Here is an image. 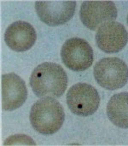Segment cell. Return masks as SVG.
<instances>
[{
    "label": "cell",
    "mask_w": 128,
    "mask_h": 146,
    "mask_svg": "<svg viewBox=\"0 0 128 146\" xmlns=\"http://www.w3.org/2000/svg\"><path fill=\"white\" fill-rule=\"evenodd\" d=\"M67 104L72 113L80 116H89L98 109L100 96L93 86L80 82L69 88L67 94Z\"/></svg>",
    "instance_id": "cell-4"
},
{
    "label": "cell",
    "mask_w": 128,
    "mask_h": 146,
    "mask_svg": "<svg viewBox=\"0 0 128 146\" xmlns=\"http://www.w3.org/2000/svg\"><path fill=\"white\" fill-rule=\"evenodd\" d=\"M107 115L110 121L121 128H128V93L116 94L107 106Z\"/></svg>",
    "instance_id": "cell-11"
},
{
    "label": "cell",
    "mask_w": 128,
    "mask_h": 146,
    "mask_svg": "<svg viewBox=\"0 0 128 146\" xmlns=\"http://www.w3.org/2000/svg\"><path fill=\"white\" fill-rule=\"evenodd\" d=\"M2 109L14 110L21 107L27 98L25 82L16 74L9 73L1 77Z\"/></svg>",
    "instance_id": "cell-8"
},
{
    "label": "cell",
    "mask_w": 128,
    "mask_h": 146,
    "mask_svg": "<svg viewBox=\"0 0 128 146\" xmlns=\"http://www.w3.org/2000/svg\"><path fill=\"white\" fill-rule=\"evenodd\" d=\"M76 9L75 1H36L38 16L48 26L56 27L72 19Z\"/></svg>",
    "instance_id": "cell-7"
},
{
    "label": "cell",
    "mask_w": 128,
    "mask_h": 146,
    "mask_svg": "<svg viewBox=\"0 0 128 146\" xmlns=\"http://www.w3.org/2000/svg\"><path fill=\"white\" fill-rule=\"evenodd\" d=\"M37 34L34 27L28 22L19 21L12 23L7 28L4 40L14 51L24 52L30 49L35 43Z\"/></svg>",
    "instance_id": "cell-10"
},
{
    "label": "cell",
    "mask_w": 128,
    "mask_h": 146,
    "mask_svg": "<svg viewBox=\"0 0 128 146\" xmlns=\"http://www.w3.org/2000/svg\"><path fill=\"white\" fill-rule=\"evenodd\" d=\"M64 119L65 114L62 105L51 97L38 100L31 108V125L40 134H54L60 130Z\"/></svg>",
    "instance_id": "cell-2"
},
{
    "label": "cell",
    "mask_w": 128,
    "mask_h": 146,
    "mask_svg": "<svg viewBox=\"0 0 128 146\" xmlns=\"http://www.w3.org/2000/svg\"><path fill=\"white\" fill-rule=\"evenodd\" d=\"M4 145H35L36 144L34 140L28 136L23 134H17L8 138L4 144Z\"/></svg>",
    "instance_id": "cell-12"
},
{
    "label": "cell",
    "mask_w": 128,
    "mask_h": 146,
    "mask_svg": "<svg viewBox=\"0 0 128 146\" xmlns=\"http://www.w3.org/2000/svg\"><path fill=\"white\" fill-rule=\"evenodd\" d=\"M61 56L63 64L71 71L83 72L91 66L94 55L90 43L85 39L73 37L62 45Z\"/></svg>",
    "instance_id": "cell-5"
},
{
    "label": "cell",
    "mask_w": 128,
    "mask_h": 146,
    "mask_svg": "<svg viewBox=\"0 0 128 146\" xmlns=\"http://www.w3.org/2000/svg\"><path fill=\"white\" fill-rule=\"evenodd\" d=\"M94 77L105 89L116 90L124 87L128 81L127 65L117 57H107L94 66Z\"/></svg>",
    "instance_id": "cell-3"
},
{
    "label": "cell",
    "mask_w": 128,
    "mask_h": 146,
    "mask_svg": "<svg viewBox=\"0 0 128 146\" xmlns=\"http://www.w3.org/2000/svg\"><path fill=\"white\" fill-rule=\"evenodd\" d=\"M98 48L108 54L121 51L128 42V33L125 27L116 21H109L101 26L96 34Z\"/></svg>",
    "instance_id": "cell-9"
},
{
    "label": "cell",
    "mask_w": 128,
    "mask_h": 146,
    "mask_svg": "<svg viewBox=\"0 0 128 146\" xmlns=\"http://www.w3.org/2000/svg\"><path fill=\"white\" fill-rule=\"evenodd\" d=\"M127 24H128V15H127Z\"/></svg>",
    "instance_id": "cell-13"
},
{
    "label": "cell",
    "mask_w": 128,
    "mask_h": 146,
    "mask_svg": "<svg viewBox=\"0 0 128 146\" xmlns=\"http://www.w3.org/2000/svg\"><path fill=\"white\" fill-rule=\"evenodd\" d=\"M80 17L90 30H97L103 24L117 18V9L113 1H84Z\"/></svg>",
    "instance_id": "cell-6"
},
{
    "label": "cell",
    "mask_w": 128,
    "mask_h": 146,
    "mask_svg": "<svg viewBox=\"0 0 128 146\" xmlns=\"http://www.w3.org/2000/svg\"><path fill=\"white\" fill-rule=\"evenodd\" d=\"M30 86L38 97L59 98L66 91L68 76L60 65L44 62L33 71Z\"/></svg>",
    "instance_id": "cell-1"
}]
</instances>
